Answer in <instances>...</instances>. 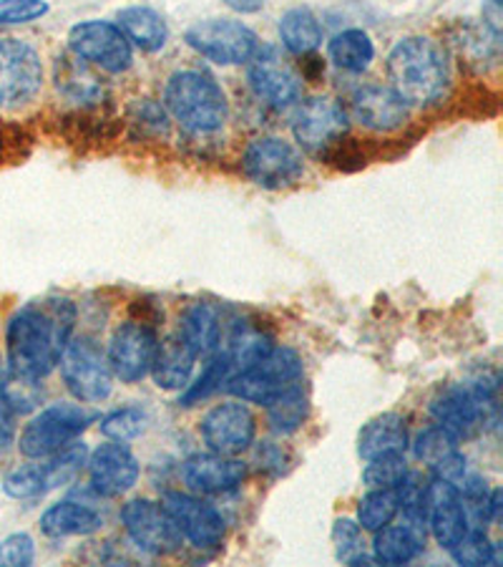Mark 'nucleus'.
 Masks as SVG:
<instances>
[{"label": "nucleus", "instance_id": "39", "mask_svg": "<svg viewBox=\"0 0 503 567\" xmlns=\"http://www.w3.org/2000/svg\"><path fill=\"white\" fill-rule=\"evenodd\" d=\"M3 489L8 497L13 499H35L49 492V484H45V470L43 460L41 464H21L18 470L8 474L3 482Z\"/></svg>", "mask_w": 503, "mask_h": 567}, {"label": "nucleus", "instance_id": "31", "mask_svg": "<svg viewBox=\"0 0 503 567\" xmlns=\"http://www.w3.org/2000/svg\"><path fill=\"white\" fill-rule=\"evenodd\" d=\"M274 349L272 336L264 333L262 328L254 326H237V331L232 333L230 343H227V361H230L232 371H242L247 365L258 363L260 359H264L270 351Z\"/></svg>", "mask_w": 503, "mask_h": 567}, {"label": "nucleus", "instance_id": "7", "mask_svg": "<svg viewBox=\"0 0 503 567\" xmlns=\"http://www.w3.org/2000/svg\"><path fill=\"white\" fill-rule=\"evenodd\" d=\"M242 169L247 179L264 189L295 185L305 172L300 152L280 136H260V140L250 142L242 157Z\"/></svg>", "mask_w": 503, "mask_h": 567}, {"label": "nucleus", "instance_id": "45", "mask_svg": "<svg viewBox=\"0 0 503 567\" xmlns=\"http://www.w3.org/2000/svg\"><path fill=\"white\" fill-rule=\"evenodd\" d=\"M224 3L240 13H254V11H260L268 0H224Z\"/></svg>", "mask_w": 503, "mask_h": 567}, {"label": "nucleus", "instance_id": "16", "mask_svg": "<svg viewBox=\"0 0 503 567\" xmlns=\"http://www.w3.org/2000/svg\"><path fill=\"white\" fill-rule=\"evenodd\" d=\"M347 132L345 109L327 96H315L300 106L295 140L313 154H327Z\"/></svg>", "mask_w": 503, "mask_h": 567}, {"label": "nucleus", "instance_id": "29", "mask_svg": "<svg viewBox=\"0 0 503 567\" xmlns=\"http://www.w3.org/2000/svg\"><path fill=\"white\" fill-rule=\"evenodd\" d=\"M307 414L310 404L300 383L285 389L268 404V422L272 426V432L277 434L297 432V429L307 422Z\"/></svg>", "mask_w": 503, "mask_h": 567}, {"label": "nucleus", "instance_id": "33", "mask_svg": "<svg viewBox=\"0 0 503 567\" xmlns=\"http://www.w3.org/2000/svg\"><path fill=\"white\" fill-rule=\"evenodd\" d=\"M41 381L8 369L0 373V401L11 414H29L41 404Z\"/></svg>", "mask_w": 503, "mask_h": 567}, {"label": "nucleus", "instance_id": "13", "mask_svg": "<svg viewBox=\"0 0 503 567\" xmlns=\"http://www.w3.org/2000/svg\"><path fill=\"white\" fill-rule=\"evenodd\" d=\"M122 523L142 553L171 555L179 550L181 535L164 505L151 499H132L122 509Z\"/></svg>", "mask_w": 503, "mask_h": 567}, {"label": "nucleus", "instance_id": "44", "mask_svg": "<svg viewBox=\"0 0 503 567\" xmlns=\"http://www.w3.org/2000/svg\"><path fill=\"white\" fill-rule=\"evenodd\" d=\"M18 142H21V136H18L13 130L0 126V164H3L8 157H13L18 150Z\"/></svg>", "mask_w": 503, "mask_h": 567}, {"label": "nucleus", "instance_id": "20", "mask_svg": "<svg viewBox=\"0 0 503 567\" xmlns=\"http://www.w3.org/2000/svg\"><path fill=\"white\" fill-rule=\"evenodd\" d=\"M247 477V466L237 456L214 452L195 454L185 462V482L199 495H224L234 492Z\"/></svg>", "mask_w": 503, "mask_h": 567}, {"label": "nucleus", "instance_id": "9", "mask_svg": "<svg viewBox=\"0 0 503 567\" xmlns=\"http://www.w3.org/2000/svg\"><path fill=\"white\" fill-rule=\"evenodd\" d=\"M187 43L199 56H205L222 66H237L252 59L258 51V35L244 23L227 21V18H212L201 21L187 31Z\"/></svg>", "mask_w": 503, "mask_h": 567}, {"label": "nucleus", "instance_id": "26", "mask_svg": "<svg viewBox=\"0 0 503 567\" xmlns=\"http://www.w3.org/2000/svg\"><path fill=\"white\" fill-rule=\"evenodd\" d=\"M118 29L129 39V43L139 45L142 51H159L169 35L161 16L144 6H132L118 11Z\"/></svg>", "mask_w": 503, "mask_h": 567}, {"label": "nucleus", "instance_id": "27", "mask_svg": "<svg viewBox=\"0 0 503 567\" xmlns=\"http://www.w3.org/2000/svg\"><path fill=\"white\" fill-rule=\"evenodd\" d=\"M423 539L426 535H420L418 529L408 525H386L375 533L373 555L383 565H408L423 550Z\"/></svg>", "mask_w": 503, "mask_h": 567}, {"label": "nucleus", "instance_id": "5", "mask_svg": "<svg viewBox=\"0 0 503 567\" xmlns=\"http://www.w3.org/2000/svg\"><path fill=\"white\" fill-rule=\"evenodd\" d=\"M94 422V414L78 404H53L33 416L18 439V450L29 460H45L76 442Z\"/></svg>", "mask_w": 503, "mask_h": 567}, {"label": "nucleus", "instance_id": "42", "mask_svg": "<svg viewBox=\"0 0 503 567\" xmlns=\"http://www.w3.org/2000/svg\"><path fill=\"white\" fill-rule=\"evenodd\" d=\"M35 560V545L31 535L18 533L0 543V565L6 567H29Z\"/></svg>", "mask_w": 503, "mask_h": 567}, {"label": "nucleus", "instance_id": "34", "mask_svg": "<svg viewBox=\"0 0 503 567\" xmlns=\"http://www.w3.org/2000/svg\"><path fill=\"white\" fill-rule=\"evenodd\" d=\"M59 89L73 102H98L101 84L81 59H59Z\"/></svg>", "mask_w": 503, "mask_h": 567}, {"label": "nucleus", "instance_id": "18", "mask_svg": "<svg viewBox=\"0 0 503 567\" xmlns=\"http://www.w3.org/2000/svg\"><path fill=\"white\" fill-rule=\"evenodd\" d=\"M86 464L91 487L104 497L126 495L139 482V462L124 442L101 444Z\"/></svg>", "mask_w": 503, "mask_h": 567}, {"label": "nucleus", "instance_id": "46", "mask_svg": "<svg viewBox=\"0 0 503 567\" xmlns=\"http://www.w3.org/2000/svg\"><path fill=\"white\" fill-rule=\"evenodd\" d=\"M310 56V53H307ZM325 71V66L323 63H319V59H315V56H310L307 61H305V76L310 79V81H315V79H319V73Z\"/></svg>", "mask_w": 503, "mask_h": 567}, {"label": "nucleus", "instance_id": "12", "mask_svg": "<svg viewBox=\"0 0 503 567\" xmlns=\"http://www.w3.org/2000/svg\"><path fill=\"white\" fill-rule=\"evenodd\" d=\"M201 439L209 446V452L222 456H240L250 450L258 436V422L252 411L240 401H227L209 409L199 424Z\"/></svg>", "mask_w": 503, "mask_h": 567}, {"label": "nucleus", "instance_id": "2", "mask_svg": "<svg viewBox=\"0 0 503 567\" xmlns=\"http://www.w3.org/2000/svg\"><path fill=\"white\" fill-rule=\"evenodd\" d=\"M388 76L392 91L406 104L428 106L443 96L451 81L448 56L441 43L423 35L402 39L388 56Z\"/></svg>", "mask_w": 503, "mask_h": 567}, {"label": "nucleus", "instance_id": "23", "mask_svg": "<svg viewBox=\"0 0 503 567\" xmlns=\"http://www.w3.org/2000/svg\"><path fill=\"white\" fill-rule=\"evenodd\" d=\"M179 338L199 355H212L222 343V318L212 303H191L181 313Z\"/></svg>", "mask_w": 503, "mask_h": 567}, {"label": "nucleus", "instance_id": "28", "mask_svg": "<svg viewBox=\"0 0 503 567\" xmlns=\"http://www.w3.org/2000/svg\"><path fill=\"white\" fill-rule=\"evenodd\" d=\"M280 39L290 53L305 56V53H313L323 43V29H319L313 11L292 8V11L280 18Z\"/></svg>", "mask_w": 503, "mask_h": 567}, {"label": "nucleus", "instance_id": "6", "mask_svg": "<svg viewBox=\"0 0 503 567\" xmlns=\"http://www.w3.org/2000/svg\"><path fill=\"white\" fill-rule=\"evenodd\" d=\"M59 365L66 389L84 404H98L114 389V371L94 338H71Z\"/></svg>", "mask_w": 503, "mask_h": 567}, {"label": "nucleus", "instance_id": "22", "mask_svg": "<svg viewBox=\"0 0 503 567\" xmlns=\"http://www.w3.org/2000/svg\"><path fill=\"white\" fill-rule=\"evenodd\" d=\"M195 363H197V353L191 351L179 336H171L157 346V355H154L149 373L154 377V381H157L159 389L177 391V389L189 386Z\"/></svg>", "mask_w": 503, "mask_h": 567}, {"label": "nucleus", "instance_id": "10", "mask_svg": "<svg viewBox=\"0 0 503 567\" xmlns=\"http://www.w3.org/2000/svg\"><path fill=\"white\" fill-rule=\"evenodd\" d=\"M69 45L81 61L94 63V66L108 73H124L134 61L129 39L114 23L86 21L73 25L69 33Z\"/></svg>", "mask_w": 503, "mask_h": 567}, {"label": "nucleus", "instance_id": "37", "mask_svg": "<svg viewBox=\"0 0 503 567\" xmlns=\"http://www.w3.org/2000/svg\"><path fill=\"white\" fill-rule=\"evenodd\" d=\"M413 450H416L418 460L433 470V466L441 464L446 456L459 452V436H455L453 432H448L446 426L436 424V426L426 429V432L418 434Z\"/></svg>", "mask_w": 503, "mask_h": 567}, {"label": "nucleus", "instance_id": "3", "mask_svg": "<svg viewBox=\"0 0 503 567\" xmlns=\"http://www.w3.org/2000/svg\"><path fill=\"white\" fill-rule=\"evenodd\" d=\"M164 104L181 124V130L191 134L219 132L227 122V114H230L224 91L219 89L214 79L199 71L174 73L167 91H164Z\"/></svg>", "mask_w": 503, "mask_h": 567}, {"label": "nucleus", "instance_id": "32", "mask_svg": "<svg viewBox=\"0 0 503 567\" xmlns=\"http://www.w3.org/2000/svg\"><path fill=\"white\" fill-rule=\"evenodd\" d=\"M400 512L398 489H370L358 502V525L368 533H378L390 525Z\"/></svg>", "mask_w": 503, "mask_h": 567}, {"label": "nucleus", "instance_id": "19", "mask_svg": "<svg viewBox=\"0 0 503 567\" xmlns=\"http://www.w3.org/2000/svg\"><path fill=\"white\" fill-rule=\"evenodd\" d=\"M250 84L254 94L264 99L270 106H290L300 96V79L290 63L277 51L268 49L252 53Z\"/></svg>", "mask_w": 503, "mask_h": 567}, {"label": "nucleus", "instance_id": "43", "mask_svg": "<svg viewBox=\"0 0 503 567\" xmlns=\"http://www.w3.org/2000/svg\"><path fill=\"white\" fill-rule=\"evenodd\" d=\"M15 442V424H13V414L3 406L0 401V454L11 450V444Z\"/></svg>", "mask_w": 503, "mask_h": 567}, {"label": "nucleus", "instance_id": "1", "mask_svg": "<svg viewBox=\"0 0 503 567\" xmlns=\"http://www.w3.org/2000/svg\"><path fill=\"white\" fill-rule=\"evenodd\" d=\"M73 326L76 308L69 298H45L23 306L6 331L8 369L43 381L59 365L73 336Z\"/></svg>", "mask_w": 503, "mask_h": 567}, {"label": "nucleus", "instance_id": "21", "mask_svg": "<svg viewBox=\"0 0 503 567\" xmlns=\"http://www.w3.org/2000/svg\"><path fill=\"white\" fill-rule=\"evenodd\" d=\"M353 114L373 132H392L406 124L408 106L392 89L363 86L353 96Z\"/></svg>", "mask_w": 503, "mask_h": 567}, {"label": "nucleus", "instance_id": "35", "mask_svg": "<svg viewBox=\"0 0 503 567\" xmlns=\"http://www.w3.org/2000/svg\"><path fill=\"white\" fill-rule=\"evenodd\" d=\"M453 560L469 567H479V565H499L501 555H499V545H493L486 527H469V533L461 537V543L451 550Z\"/></svg>", "mask_w": 503, "mask_h": 567}, {"label": "nucleus", "instance_id": "24", "mask_svg": "<svg viewBox=\"0 0 503 567\" xmlns=\"http://www.w3.org/2000/svg\"><path fill=\"white\" fill-rule=\"evenodd\" d=\"M408 450V426L398 414H380L363 426L358 436V452L363 460H375L386 454H402Z\"/></svg>", "mask_w": 503, "mask_h": 567}, {"label": "nucleus", "instance_id": "4", "mask_svg": "<svg viewBox=\"0 0 503 567\" xmlns=\"http://www.w3.org/2000/svg\"><path fill=\"white\" fill-rule=\"evenodd\" d=\"M302 379V361L292 349H274L260 359L258 363L232 373L227 379V391L247 404H264L268 406L274 396L282 391L295 386Z\"/></svg>", "mask_w": 503, "mask_h": 567}, {"label": "nucleus", "instance_id": "17", "mask_svg": "<svg viewBox=\"0 0 503 567\" xmlns=\"http://www.w3.org/2000/svg\"><path fill=\"white\" fill-rule=\"evenodd\" d=\"M426 525L431 527L436 543L448 553L469 533V515H465L461 492L455 484L436 480L426 489Z\"/></svg>", "mask_w": 503, "mask_h": 567}, {"label": "nucleus", "instance_id": "41", "mask_svg": "<svg viewBox=\"0 0 503 567\" xmlns=\"http://www.w3.org/2000/svg\"><path fill=\"white\" fill-rule=\"evenodd\" d=\"M45 13H49L45 0H0V25L31 23Z\"/></svg>", "mask_w": 503, "mask_h": 567}, {"label": "nucleus", "instance_id": "14", "mask_svg": "<svg viewBox=\"0 0 503 567\" xmlns=\"http://www.w3.org/2000/svg\"><path fill=\"white\" fill-rule=\"evenodd\" d=\"M493 389H496V383H491V386L475 383L469 389H448L433 401V416L438 419V424L455 436H469L486 424V416L493 406Z\"/></svg>", "mask_w": 503, "mask_h": 567}, {"label": "nucleus", "instance_id": "11", "mask_svg": "<svg viewBox=\"0 0 503 567\" xmlns=\"http://www.w3.org/2000/svg\"><path fill=\"white\" fill-rule=\"evenodd\" d=\"M157 346L159 338L151 326H144L139 320L118 326L106 353L114 377L122 383H139L149 377Z\"/></svg>", "mask_w": 503, "mask_h": 567}, {"label": "nucleus", "instance_id": "30", "mask_svg": "<svg viewBox=\"0 0 503 567\" xmlns=\"http://www.w3.org/2000/svg\"><path fill=\"white\" fill-rule=\"evenodd\" d=\"M327 53H331V61L337 69L360 73L370 66L375 49H373V41L368 39V33L353 29V31L337 33L331 41V45H327Z\"/></svg>", "mask_w": 503, "mask_h": 567}, {"label": "nucleus", "instance_id": "15", "mask_svg": "<svg viewBox=\"0 0 503 567\" xmlns=\"http://www.w3.org/2000/svg\"><path fill=\"white\" fill-rule=\"evenodd\" d=\"M161 505L169 512L179 535L187 537L199 550H209V547H217L222 543L224 517L212 505H207L205 499L195 495H181V492H167Z\"/></svg>", "mask_w": 503, "mask_h": 567}, {"label": "nucleus", "instance_id": "36", "mask_svg": "<svg viewBox=\"0 0 503 567\" xmlns=\"http://www.w3.org/2000/svg\"><path fill=\"white\" fill-rule=\"evenodd\" d=\"M408 480V464L402 454H386L368 460L363 472V482L368 489H400L402 482Z\"/></svg>", "mask_w": 503, "mask_h": 567}, {"label": "nucleus", "instance_id": "25", "mask_svg": "<svg viewBox=\"0 0 503 567\" xmlns=\"http://www.w3.org/2000/svg\"><path fill=\"white\" fill-rule=\"evenodd\" d=\"M104 525V517L98 515L96 509L88 505H81V502H59V505H51L43 512L41 517V529L43 535L53 539L61 537H78V535H91L101 529Z\"/></svg>", "mask_w": 503, "mask_h": 567}, {"label": "nucleus", "instance_id": "38", "mask_svg": "<svg viewBox=\"0 0 503 567\" xmlns=\"http://www.w3.org/2000/svg\"><path fill=\"white\" fill-rule=\"evenodd\" d=\"M146 422H149V416L144 409L126 406L101 419V434L112 442H132V439L144 434Z\"/></svg>", "mask_w": 503, "mask_h": 567}, {"label": "nucleus", "instance_id": "40", "mask_svg": "<svg viewBox=\"0 0 503 567\" xmlns=\"http://www.w3.org/2000/svg\"><path fill=\"white\" fill-rule=\"evenodd\" d=\"M333 543H335V553L337 560H343L347 565H363L370 563V557L363 553V539H360V525H355L353 519H337L333 527Z\"/></svg>", "mask_w": 503, "mask_h": 567}, {"label": "nucleus", "instance_id": "8", "mask_svg": "<svg viewBox=\"0 0 503 567\" xmlns=\"http://www.w3.org/2000/svg\"><path fill=\"white\" fill-rule=\"evenodd\" d=\"M43 84V66L33 45L0 39V109L29 104Z\"/></svg>", "mask_w": 503, "mask_h": 567}]
</instances>
